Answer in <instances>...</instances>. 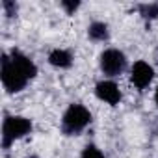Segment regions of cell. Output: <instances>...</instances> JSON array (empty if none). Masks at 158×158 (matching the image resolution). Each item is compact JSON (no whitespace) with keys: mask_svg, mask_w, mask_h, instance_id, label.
<instances>
[{"mask_svg":"<svg viewBox=\"0 0 158 158\" xmlns=\"http://www.w3.org/2000/svg\"><path fill=\"white\" fill-rule=\"evenodd\" d=\"M93 121V114L88 106L80 102H71L60 119V130L63 136H78L82 134Z\"/></svg>","mask_w":158,"mask_h":158,"instance_id":"6da1fadb","label":"cell"},{"mask_svg":"<svg viewBox=\"0 0 158 158\" xmlns=\"http://www.w3.org/2000/svg\"><path fill=\"white\" fill-rule=\"evenodd\" d=\"M34 130L32 119L24 115H6L2 121V149H10L15 141L30 136Z\"/></svg>","mask_w":158,"mask_h":158,"instance_id":"7a4b0ae2","label":"cell"},{"mask_svg":"<svg viewBox=\"0 0 158 158\" xmlns=\"http://www.w3.org/2000/svg\"><path fill=\"white\" fill-rule=\"evenodd\" d=\"M0 78H2V86H4L6 93H10V95L21 93L32 82V80H28V78L13 65V61H11V58H10L8 52H4L2 60H0Z\"/></svg>","mask_w":158,"mask_h":158,"instance_id":"3957f363","label":"cell"},{"mask_svg":"<svg viewBox=\"0 0 158 158\" xmlns=\"http://www.w3.org/2000/svg\"><path fill=\"white\" fill-rule=\"evenodd\" d=\"M128 67V58L123 50L119 48H104L99 56V69L106 78H117L119 74H123Z\"/></svg>","mask_w":158,"mask_h":158,"instance_id":"277c9868","label":"cell"},{"mask_svg":"<svg viewBox=\"0 0 158 158\" xmlns=\"http://www.w3.org/2000/svg\"><path fill=\"white\" fill-rule=\"evenodd\" d=\"M154 80V67L145 61V60H138L130 65V82L138 91H145Z\"/></svg>","mask_w":158,"mask_h":158,"instance_id":"5b68a950","label":"cell"},{"mask_svg":"<svg viewBox=\"0 0 158 158\" xmlns=\"http://www.w3.org/2000/svg\"><path fill=\"white\" fill-rule=\"evenodd\" d=\"M95 97L101 101V102H106L110 106H117L123 99V93H121V88L115 80L112 78H102L95 84Z\"/></svg>","mask_w":158,"mask_h":158,"instance_id":"8992f818","label":"cell"},{"mask_svg":"<svg viewBox=\"0 0 158 158\" xmlns=\"http://www.w3.org/2000/svg\"><path fill=\"white\" fill-rule=\"evenodd\" d=\"M8 54H10L13 65L28 78V80H34V78L37 76V65H35V61H34L28 54H24V52L19 50V48H11Z\"/></svg>","mask_w":158,"mask_h":158,"instance_id":"52a82bcc","label":"cell"},{"mask_svg":"<svg viewBox=\"0 0 158 158\" xmlns=\"http://www.w3.org/2000/svg\"><path fill=\"white\" fill-rule=\"evenodd\" d=\"M47 60L56 69H71L73 67V61H74V56L67 48H52L48 52V58Z\"/></svg>","mask_w":158,"mask_h":158,"instance_id":"ba28073f","label":"cell"},{"mask_svg":"<svg viewBox=\"0 0 158 158\" xmlns=\"http://www.w3.org/2000/svg\"><path fill=\"white\" fill-rule=\"evenodd\" d=\"M88 39L93 43H106L110 39V26L102 21H93L88 26Z\"/></svg>","mask_w":158,"mask_h":158,"instance_id":"9c48e42d","label":"cell"},{"mask_svg":"<svg viewBox=\"0 0 158 158\" xmlns=\"http://www.w3.org/2000/svg\"><path fill=\"white\" fill-rule=\"evenodd\" d=\"M138 13L145 21H156L158 19V4L156 2H145L138 6Z\"/></svg>","mask_w":158,"mask_h":158,"instance_id":"30bf717a","label":"cell"},{"mask_svg":"<svg viewBox=\"0 0 158 158\" xmlns=\"http://www.w3.org/2000/svg\"><path fill=\"white\" fill-rule=\"evenodd\" d=\"M80 158H106V156H104V152H102L95 143H88V145L82 149Z\"/></svg>","mask_w":158,"mask_h":158,"instance_id":"8fae6325","label":"cell"},{"mask_svg":"<svg viewBox=\"0 0 158 158\" xmlns=\"http://www.w3.org/2000/svg\"><path fill=\"white\" fill-rule=\"evenodd\" d=\"M80 6H82V4L78 2V0H61V2H60V8H61L67 15H74Z\"/></svg>","mask_w":158,"mask_h":158,"instance_id":"7c38bea8","label":"cell"},{"mask_svg":"<svg viewBox=\"0 0 158 158\" xmlns=\"http://www.w3.org/2000/svg\"><path fill=\"white\" fill-rule=\"evenodd\" d=\"M2 10L6 13V17H17V11H19V4L13 2V0H2Z\"/></svg>","mask_w":158,"mask_h":158,"instance_id":"4fadbf2b","label":"cell"},{"mask_svg":"<svg viewBox=\"0 0 158 158\" xmlns=\"http://www.w3.org/2000/svg\"><path fill=\"white\" fill-rule=\"evenodd\" d=\"M154 104L158 106V84H156V88H154Z\"/></svg>","mask_w":158,"mask_h":158,"instance_id":"5bb4252c","label":"cell"},{"mask_svg":"<svg viewBox=\"0 0 158 158\" xmlns=\"http://www.w3.org/2000/svg\"><path fill=\"white\" fill-rule=\"evenodd\" d=\"M26 158H39L37 154H30V156H26Z\"/></svg>","mask_w":158,"mask_h":158,"instance_id":"9a60e30c","label":"cell"}]
</instances>
